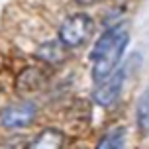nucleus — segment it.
Segmentation results:
<instances>
[{
    "mask_svg": "<svg viewBox=\"0 0 149 149\" xmlns=\"http://www.w3.org/2000/svg\"><path fill=\"white\" fill-rule=\"evenodd\" d=\"M130 33L124 26H114L98 37L90 51V61H92V79L94 82H100L108 74L118 69L120 59L126 51Z\"/></svg>",
    "mask_w": 149,
    "mask_h": 149,
    "instance_id": "1",
    "label": "nucleus"
},
{
    "mask_svg": "<svg viewBox=\"0 0 149 149\" xmlns=\"http://www.w3.org/2000/svg\"><path fill=\"white\" fill-rule=\"evenodd\" d=\"M92 30H94V24L90 20V16L73 14L63 20L57 36H59L61 43L71 49V47H81L82 43H86L88 37L92 36Z\"/></svg>",
    "mask_w": 149,
    "mask_h": 149,
    "instance_id": "2",
    "label": "nucleus"
},
{
    "mask_svg": "<svg viewBox=\"0 0 149 149\" xmlns=\"http://www.w3.org/2000/svg\"><path fill=\"white\" fill-rule=\"evenodd\" d=\"M124 81H126V71L124 69H114L106 79L96 82V88L92 92V100L98 106H104V108L112 106L122 94Z\"/></svg>",
    "mask_w": 149,
    "mask_h": 149,
    "instance_id": "3",
    "label": "nucleus"
},
{
    "mask_svg": "<svg viewBox=\"0 0 149 149\" xmlns=\"http://www.w3.org/2000/svg\"><path fill=\"white\" fill-rule=\"evenodd\" d=\"M37 116V108L33 102H18L10 104L0 112V124L6 130H22L33 124Z\"/></svg>",
    "mask_w": 149,
    "mask_h": 149,
    "instance_id": "4",
    "label": "nucleus"
},
{
    "mask_svg": "<svg viewBox=\"0 0 149 149\" xmlns=\"http://www.w3.org/2000/svg\"><path fill=\"white\" fill-rule=\"evenodd\" d=\"M67 57H69V47H65L61 41H45L36 49V59H39L45 65H53V67L65 63Z\"/></svg>",
    "mask_w": 149,
    "mask_h": 149,
    "instance_id": "5",
    "label": "nucleus"
},
{
    "mask_svg": "<svg viewBox=\"0 0 149 149\" xmlns=\"http://www.w3.org/2000/svg\"><path fill=\"white\" fill-rule=\"evenodd\" d=\"M65 134L57 127H43L39 134L26 143V149H63Z\"/></svg>",
    "mask_w": 149,
    "mask_h": 149,
    "instance_id": "6",
    "label": "nucleus"
},
{
    "mask_svg": "<svg viewBox=\"0 0 149 149\" xmlns=\"http://www.w3.org/2000/svg\"><path fill=\"white\" fill-rule=\"evenodd\" d=\"M135 122L141 134L149 132V86L143 90V94L137 100V108H135Z\"/></svg>",
    "mask_w": 149,
    "mask_h": 149,
    "instance_id": "7",
    "label": "nucleus"
},
{
    "mask_svg": "<svg viewBox=\"0 0 149 149\" xmlns=\"http://www.w3.org/2000/svg\"><path fill=\"white\" fill-rule=\"evenodd\" d=\"M124 135H126L124 127H114L100 137L94 149H124V139H126Z\"/></svg>",
    "mask_w": 149,
    "mask_h": 149,
    "instance_id": "8",
    "label": "nucleus"
},
{
    "mask_svg": "<svg viewBox=\"0 0 149 149\" xmlns=\"http://www.w3.org/2000/svg\"><path fill=\"white\" fill-rule=\"evenodd\" d=\"M26 137L24 135H10V137H4L0 139V149H26Z\"/></svg>",
    "mask_w": 149,
    "mask_h": 149,
    "instance_id": "9",
    "label": "nucleus"
},
{
    "mask_svg": "<svg viewBox=\"0 0 149 149\" xmlns=\"http://www.w3.org/2000/svg\"><path fill=\"white\" fill-rule=\"evenodd\" d=\"M96 2H100V0H77V4H81V6H92Z\"/></svg>",
    "mask_w": 149,
    "mask_h": 149,
    "instance_id": "10",
    "label": "nucleus"
}]
</instances>
